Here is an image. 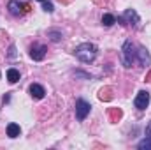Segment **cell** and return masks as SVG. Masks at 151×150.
<instances>
[{
	"mask_svg": "<svg viewBox=\"0 0 151 150\" xmlns=\"http://www.w3.org/2000/svg\"><path fill=\"white\" fill-rule=\"evenodd\" d=\"M97 46L93 42H83L79 46H76L74 55L83 62V64H91L95 58H97Z\"/></svg>",
	"mask_w": 151,
	"mask_h": 150,
	"instance_id": "obj_1",
	"label": "cell"
},
{
	"mask_svg": "<svg viewBox=\"0 0 151 150\" xmlns=\"http://www.w3.org/2000/svg\"><path fill=\"white\" fill-rule=\"evenodd\" d=\"M137 62V46L132 41H125L121 48V64L125 67H132Z\"/></svg>",
	"mask_w": 151,
	"mask_h": 150,
	"instance_id": "obj_2",
	"label": "cell"
},
{
	"mask_svg": "<svg viewBox=\"0 0 151 150\" xmlns=\"http://www.w3.org/2000/svg\"><path fill=\"white\" fill-rule=\"evenodd\" d=\"M9 12L12 14V16H16V18H19V16H23L25 12H30V4H27L25 0H9Z\"/></svg>",
	"mask_w": 151,
	"mask_h": 150,
	"instance_id": "obj_3",
	"label": "cell"
},
{
	"mask_svg": "<svg viewBox=\"0 0 151 150\" xmlns=\"http://www.w3.org/2000/svg\"><path fill=\"white\" fill-rule=\"evenodd\" d=\"M118 21H119L121 25H125V27L137 28V27H139V23H141V18H139V14H137L134 9H127V11L123 12V16H121V18H118Z\"/></svg>",
	"mask_w": 151,
	"mask_h": 150,
	"instance_id": "obj_4",
	"label": "cell"
},
{
	"mask_svg": "<svg viewBox=\"0 0 151 150\" xmlns=\"http://www.w3.org/2000/svg\"><path fill=\"white\" fill-rule=\"evenodd\" d=\"M90 110H91V106H90V103H86L84 99H77V101H76V117H77L79 122H83V120L90 115Z\"/></svg>",
	"mask_w": 151,
	"mask_h": 150,
	"instance_id": "obj_5",
	"label": "cell"
},
{
	"mask_svg": "<svg viewBox=\"0 0 151 150\" xmlns=\"http://www.w3.org/2000/svg\"><path fill=\"white\" fill-rule=\"evenodd\" d=\"M150 99H151V95H150V92H146V90H141L137 95H135V99H134V106L137 108V110H146L148 108V104H150Z\"/></svg>",
	"mask_w": 151,
	"mask_h": 150,
	"instance_id": "obj_6",
	"label": "cell"
},
{
	"mask_svg": "<svg viewBox=\"0 0 151 150\" xmlns=\"http://www.w3.org/2000/svg\"><path fill=\"white\" fill-rule=\"evenodd\" d=\"M137 62H139L142 67L151 66V55L144 46H137Z\"/></svg>",
	"mask_w": 151,
	"mask_h": 150,
	"instance_id": "obj_7",
	"label": "cell"
},
{
	"mask_svg": "<svg viewBox=\"0 0 151 150\" xmlns=\"http://www.w3.org/2000/svg\"><path fill=\"white\" fill-rule=\"evenodd\" d=\"M46 51H47V48H46L44 44H39V42H35V44L30 48V57H32L35 62H39V60H42V58L46 57Z\"/></svg>",
	"mask_w": 151,
	"mask_h": 150,
	"instance_id": "obj_8",
	"label": "cell"
},
{
	"mask_svg": "<svg viewBox=\"0 0 151 150\" xmlns=\"http://www.w3.org/2000/svg\"><path fill=\"white\" fill-rule=\"evenodd\" d=\"M28 92H30V95H32L34 99H42V97L46 95L44 87H42V85H39V83H32V85H30V88H28Z\"/></svg>",
	"mask_w": 151,
	"mask_h": 150,
	"instance_id": "obj_9",
	"label": "cell"
},
{
	"mask_svg": "<svg viewBox=\"0 0 151 150\" xmlns=\"http://www.w3.org/2000/svg\"><path fill=\"white\" fill-rule=\"evenodd\" d=\"M99 99H100V101H111V99H113V88H111V87H104V88L99 92Z\"/></svg>",
	"mask_w": 151,
	"mask_h": 150,
	"instance_id": "obj_10",
	"label": "cell"
},
{
	"mask_svg": "<svg viewBox=\"0 0 151 150\" xmlns=\"http://www.w3.org/2000/svg\"><path fill=\"white\" fill-rule=\"evenodd\" d=\"M19 133H21V129H19L18 124H9V125H7V136H9V138H18Z\"/></svg>",
	"mask_w": 151,
	"mask_h": 150,
	"instance_id": "obj_11",
	"label": "cell"
},
{
	"mask_svg": "<svg viewBox=\"0 0 151 150\" xmlns=\"http://www.w3.org/2000/svg\"><path fill=\"white\" fill-rule=\"evenodd\" d=\"M7 79H9V83L19 81V71H18V69H9V71H7Z\"/></svg>",
	"mask_w": 151,
	"mask_h": 150,
	"instance_id": "obj_12",
	"label": "cell"
},
{
	"mask_svg": "<svg viewBox=\"0 0 151 150\" xmlns=\"http://www.w3.org/2000/svg\"><path fill=\"white\" fill-rule=\"evenodd\" d=\"M114 23H116V18H114L113 14L107 12V14L102 16V25H104V27H113Z\"/></svg>",
	"mask_w": 151,
	"mask_h": 150,
	"instance_id": "obj_13",
	"label": "cell"
},
{
	"mask_svg": "<svg viewBox=\"0 0 151 150\" xmlns=\"http://www.w3.org/2000/svg\"><path fill=\"white\" fill-rule=\"evenodd\" d=\"M137 149L139 150H151V136H146L142 141L137 143Z\"/></svg>",
	"mask_w": 151,
	"mask_h": 150,
	"instance_id": "obj_14",
	"label": "cell"
},
{
	"mask_svg": "<svg viewBox=\"0 0 151 150\" xmlns=\"http://www.w3.org/2000/svg\"><path fill=\"white\" fill-rule=\"evenodd\" d=\"M121 110H118V108H113V110H109V118H111V122H118L119 118H121Z\"/></svg>",
	"mask_w": 151,
	"mask_h": 150,
	"instance_id": "obj_15",
	"label": "cell"
},
{
	"mask_svg": "<svg viewBox=\"0 0 151 150\" xmlns=\"http://www.w3.org/2000/svg\"><path fill=\"white\" fill-rule=\"evenodd\" d=\"M47 37L51 39L53 42H58V41H62V32H58V30H49V32H47Z\"/></svg>",
	"mask_w": 151,
	"mask_h": 150,
	"instance_id": "obj_16",
	"label": "cell"
},
{
	"mask_svg": "<svg viewBox=\"0 0 151 150\" xmlns=\"http://www.w3.org/2000/svg\"><path fill=\"white\" fill-rule=\"evenodd\" d=\"M42 9H44L46 12H53V11H55V7H53V4H51L49 0H46V2H42Z\"/></svg>",
	"mask_w": 151,
	"mask_h": 150,
	"instance_id": "obj_17",
	"label": "cell"
},
{
	"mask_svg": "<svg viewBox=\"0 0 151 150\" xmlns=\"http://www.w3.org/2000/svg\"><path fill=\"white\" fill-rule=\"evenodd\" d=\"M14 51H16V48H14V46H11V51H9V57H11V58H12V57H16V53H14Z\"/></svg>",
	"mask_w": 151,
	"mask_h": 150,
	"instance_id": "obj_18",
	"label": "cell"
},
{
	"mask_svg": "<svg viewBox=\"0 0 151 150\" xmlns=\"http://www.w3.org/2000/svg\"><path fill=\"white\" fill-rule=\"evenodd\" d=\"M146 136H151V122L146 125Z\"/></svg>",
	"mask_w": 151,
	"mask_h": 150,
	"instance_id": "obj_19",
	"label": "cell"
},
{
	"mask_svg": "<svg viewBox=\"0 0 151 150\" xmlns=\"http://www.w3.org/2000/svg\"><path fill=\"white\" fill-rule=\"evenodd\" d=\"M146 81H151V73H150L148 76H146Z\"/></svg>",
	"mask_w": 151,
	"mask_h": 150,
	"instance_id": "obj_20",
	"label": "cell"
},
{
	"mask_svg": "<svg viewBox=\"0 0 151 150\" xmlns=\"http://www.w3.org/2000/svg\"><path fill=\"white\" fill-rule=\"evenodd\" d=\"M39 2H46V0H39Z\"/></svg>",
	"mask_w": 151,
	"mask_h": 150,
	"instance_id": "obj_21",
	"label": "cell"
}]
</instances>
